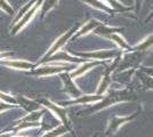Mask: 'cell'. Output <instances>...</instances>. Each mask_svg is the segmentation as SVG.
<instances>
[{
    "label": "cell",
    "instance_id": "ba28073f",
    "mask_svg": "<svg viewBox=\"0 0 153 137\" xmlns=\"http://www.w3.org/2000/svg\"><path fill=\"white\" fill-rule=\"evenodd\" d=\"M76 55L82 59L98 61V59H108L114 57V56H119L120 52H118V50H96V52L91 53H76Z\"/></svg>",
    "mask_w": 153,
    "mask_h": 137
},
{
    "label": "cell",
    "instance_id": "8fae6325",
    "mask_svg": "<svg viewBox=\"0 0 153 137\" xmlns=\"http://www.w3.org/2000/svg\"><path fill=\"white\" fill-rule=\"evenodd\" d=\"M103 98L102 95H81L78 98H74L73 101H68V102H63L61 105H74V104H88L91 102H97L101 101Z\"/></svg>",
    "mask_w": 153,
    "mask_h": 137
},
{
    "label": "cell",
    "instance_id": "30bf717a",
    "mask_svg": "<svg viewBox=\"0 0 153 137\" xmlns=\"http://www.w3.org/2000/svg\"><path fill=\"white\" fill-rule=\"evenodd\" d=\"M119 57L117 59V61H115L114 63L111 65V67H108V70L105 71V73H104V76H103V79L102 81H101V84H100V86H98V89H97V93H96V95H102L104 91L108 89V87L110 85H111V81H112V77H111V72L113 71V69H114L115 66H117V64H118V61H119Z\"/></svg>",
    "mask_w": 153,
    "mask_h": 137
},
{
    "label": "cell",
    "instance_id": "e0dca14e",
    "mask_svg": "<svg viewBox=\"0 0 153 137\" xmlns=\"http://www.w3.org/2000/svg\"><path fill=\"white\" fill-rule=\"evenodd\" d=\"M59 0H44L41 6H40V16L41 19H44L47 14L51 12L53 8L57 6Z\"/></svg>",
    "mask_w": 153,
    "mask_h": 137
},
{
    "label": "cell",
    "instance_id": "5b68a950",
    "mask_svg": "<svg viewBox=\"0 0 153 137\" xmlns=\"http://www.w3.org/2000/svg\"><path fill=\"white\" fill-rule=\"evenodd\" d=\"M68 70H72V66L68 65H42L39 67L32 69V74L38 77H46V76H53L56 73H62Z\"/></svg>",
    "mask_w": 153,
    "mask_h": 137
},
{
    "label": "cell",
    "instance_id": "277c9868",
    "mask_svg": "<svg viewBox=\"0 0 153 137\" xmlns=\"http://www.w3.org/2000/svg\"><path fill=\"white\" fill-rule=\"evenodd\" d=\"M40 104L44 105V106L47 107V109H49L53 113H55V116H56V117L62 121L63 126H65V127L69 129V131H72L71 122L69 121V119H68V116H66V110H65L64 107L54 104L53 102L48 101V99H40Z\"/></svg>",
    "mask_w": 153,
    "mask_h": 137
},
{
    "label": "cell",
    "instance_id": "9c48e42d",
    "mask_svg": "<svg viewBox=\"0 0 153 137\" xmlns=\"http://www.w3.org/2000/svg\"><path fill=\"white\" fill-rule=\"evenodd\" d=\"M0 64L2 65H6L8 67H12L15 70H32L34 69L36 65L31 63V62H27V61H23V59H8V61H1Z\"/></svg>",
    "mask_w": 153,
    "mask_h": 137
},
{
    "label": "cell",
    "instance_id": "6da1fadb",
    "mask_svg": "<svg viewBox=\"0 0 153 137\" xmlns=\"http://www.w3.org/2000/svg\"><path fill=\"white\" fill-rule=\"evenodd\" d=\"M135 96L129 90H112L110 89L108 94L106 96H103L100 103L95 104L93 107H90L86 111H82L80 113H93V112L101 111L103 109H106L108 106L117 103H121V102H127V101H133Z\"/></svg>",
    "mask_w": 153,
    "mask_h": 137
},
{
    "label": "cell",
    "instance_id": "484cf974",
    "mask_svg": "<svg viewBox=\"0 0 153 137\" xmlns=\"http://www.w3.org/2000/svg\"><path fill=\"white\" fill-rule=\"evenodd\" d=\"M12 104H8V103H5V102H2V103H0V112H4V111H7V110H9V109H12Z\"/></svg>",
    "mask_w": 153,
    "mask_h": 137
},
{
    "label": "cell",
    "instance_id": "ffe728a7",
    "mask_svg": "<svg viewBox=\"0 0 153 137\" xmlns=\"http://www.w3.org/2000/svg\"><path fill=\"white\" fill-rule=\"evenodd\" d=\"M36 1H37V0H30L29 2H26L25 5L19 9V14L15 16V20H14V22H13V25H15V24H16V23H17V22H19V21L21 20V19H22V17H23V16L29 12V10H30V8L36 4Z\"/></svg>",
    "mask_w": 153,
    "mask_h": 137
},
{
    "label": "cell",
    "instance_id": "4dcf8cb0",
    "mask_svg": "<svg viewBox=\"0 0 153 137\" xmlns=\"http://www.w3.org/2000/svg\"><path fill=\"white\" fill-rule=\"evenodd\" d=\"M12 137H13V136H12Z\"/></svg>",
    "mask_w": 153,
    "mask_h": 137
},
{
    "label": "cell",
    "instance_id": "4fadbf2b",
    "mask_svg": "<svg viewBox=\"0 0 153 137\" xmlns=\"http://www.w3.org/2000/svg\"><path fill=\"white\" fill-rule=\"evenodd\" d=\"M16 98V103L19 105L21 107H23L25 111L27 112H33L39 109V102H34L30 98H26L24 96H15Z\"/></svg>",
    "mask_w": 153,
    "mask_h": 137
},
{
    "label": "cell",
    "instance_id": "7a4b0ae2",
    "mask_svg": "<svg viewBox=\"0 0 153 137\" xmlns=\"http://www.w3.org/2000/svg\"><path fill=\"white\" fill-rule=\"evenodd\" d=\"M78 31V26H73L71 30H69L66 33H64L63 36H61L59 38H58L54 44H53V46H51V48H49V50L46 53L45 55L41 57V61L39 62L38 64H42V63H45V61L46 59H48L49 57H51V55H54L55 53H57V52H59V49L63 47L65 44H66V41L70 39L71 37L73 36V33L74 32H76Z\"/></svg>",
    "mask_w": 153,
    "mask_h": 137
},
{
    "label": "cell",
    "instance_id": "9a60e30c",
    "mask_svg": "<svg viewBox=\"0 0 153 137\" xmlns=\"http://www.w3.org/2000/svg\"><path fill=\"white\" fill-rule=\"evenodd\" d=\"M101 24H102V23H101L100 21L90 20L89 22H87L81 29H79V30L76 31V36H74V39H76V38H79V37H81V36H85V34H87V33H89L90 31L95 30L96 27L100 26Z\"/></svg>",
    "mask_w": 153,
    "mask_h": 137
},
{
    "label": "cell",
    "instance_id": "cb8c5ba5",
    "mask_svg": "<svg viewBox=\"0 0 153 137\" xmlns=\"http://www.w3.org/2000/svg\"><path fill=\"white\" fill-rule=\"evenodd\" d=\"M0 9L2 12H5L6 14L10 15V16H14L15 15V12H14L12 5L7 1V0H0Z\"/></svg>",
    "mask_w": 153,
    "mask_h": 137
},
{
    "label": "cell",
    "instance_id": "44dd1931",
    "mask_svg": "<svg viewBox=\"0 0 153 137\" xmlns=\"http://www.w3.org/2000/svg\"><path fill=\"white\" fill-rule=\"evenodd\" d=\"M83 2H86L87 5H89L91 7H95L97 9H101V10H104V12H108L110 14H113V9H111L110 7L105 6V5H103L101 1H98V0H81Z\"/></svg>",
    "mask_w": 153,
    "mask_h": 137
},
{
    "label": "cell",
    "instance_id": "7402d4cb",
    "mask_svg": "<svg viewBox=\"0 0 153 137\" xmlns=\"http://www.w3.org/2000/svg\"><path fill=\"white\" fill-rule=\"evenodd\" d=\"M69 129L65 127V126H58L57 128H55L54 130H51L48 131V133H46L45 135H42L41 137H58L61 136V135H63L64 133H68Z\"/></svg>",
    "mask_w": 153,
    "mask_h": 137
},
{
    "label": "cell",
    "instance_id": "8992f818",
    "mask_svg": "<svg viewBox=\"0 0 153 137\" xmlns=\"http://www.w3.org/2000/svg\"><path fill=\"white\" fill-rule=\"evenodd\" d=\"M138 112H135L133 113L131 116H127V117H119V116H113V117L111 118V120H110V122L108 124V128H106V135H111V134H114L115 131L118 130L120 127H121L122 124H127L129 121H131V120H134L135 118L137 117V114H138Z\"/></svg>",
    "mask_w": 153,
    "mask_h": 137
},
{
    "label": "cell",
    "instance_id": "7c38bea8",
    "mask_svg": "<svg viewBox=\"0 0 153 137\" xmlns=\"http://www.w3.org/2000/svg\"><path fill=\"white\" fill-rule=\"evenodd\" d=\"M100 64H103L102 61H94V62H83L82 64L79 66V67H76L74 71L71 72V73H70L71 78H72V79L78 78V77H80V76L85 74L86 72H88L90 69L95 67L96 65H100Z\"/></svg>",
    "mask_w": 153,
    "mask_h": 137
},
{
    "label": "cell",
    "instance_id": "4316f807",
    "mask_svg": "<svg viewBox=\"0 0 153 137\" xmlns=\"http://www.w3.org/2000/svg\"><path fill=\"white\" fill-rule=\"evenodd\" d=\"M12 55H13V53L10 52H0V59H6L7 57H9Z\"/></svg>",
    "mask_w": 153,
    "mask_h": 137
},
{
    "label": "cell",
    "instance_id": "52a82bcc",
    "mask_svg": "<svg viewBox=\"0 0 153 137\" xmlns=\"http://www.w3.org/2000/svg\"><path fill=\"white\" fill-rule=\"evenodd\" d=\"M61 79L63 80L64 82V91L70 96V97L73 98H78L79 96L82 95V91L80 90L76 85L73 82V79L71 78L70 73L68 72H62L61 73Z\"/></svg>",
    "mask_w": 153,
    "mask_h": 137
},
{
    "label": "cell",
    "instance_id": "d6986e66",
    "mask_svg": "<svg viewBox=\"0 0 153 137\" xmlns=\"http://www.w3.org/2000/svg\"><path fill=\"white\" fill-rule=\"evenodd\" d=\"M153 46V34L144 39L140 44L133 47V52H147Z\"/></svg>",
    "mask_w": 153,
    "mask_h": 137
},
{
    "label": "cell",
    "instance_id": "2e32d148",
    "mask_svg": "<svg viewBox=\"0 0 153 137\" xmlns=\"http://www.w3.org/2000/svg\"><path fill=\"white\" fill-rule=\"evenodd\" d=\"M123 31L122 27H111V26H106V25H103L101 24L100 26H97L95 29V33L98 34V36H104L108 38V36L113 34V33H118V32H121Z\"/></svg>",
    "mask_w": 153,
    "mask_h": 137
},
{
    "label": "cell",
    "instance_id": "f546056e",
    "mask_svg": "<svg viewBox=\"0 0 153 137\" xmlns=\"http://www.w3.org/2000/svg\"><path fill=\"white\" fill-rule=\"evenodd\" d=\"M151 20H153V10L151 12V14L147 16V19L145 20V22H149V21H151Z\"/></svg>",
    "mask_w": 153,
    "mask_h": 137
},
{
    "label": "cell",
    "instance_id": "5bb4252c",
    "mask_svg": "<svg viewBox=\"0 0 153 137\" xmlns=\"http://www.w3.org/2000/svg\"><path fill=\"white\" fill-rule=\"evenodd\" d=\"M51 61H68V62H74V63H83L85 59H78L74 56H71L66 52H57L55 53L54 55H51L48 59H46V62H51Z\"/></svg>",
    "mask_w": 153,
    "mask_h": 137
},
{
    "label": "cell",
    "instance_id": "d4e9b609",
    "mask_svg": "<svg viewBox=\"0 0 153 137\" xmlns=\"http://www.w3.org/2000/svg\"><path fill=\"white\" fill-rule=\"evenodd\" d=\"M0 99H2L5 103H8V104L17 105L15 96H10V95H8V94H5V93H1V91H0Z\"/></svg>",
    "mask_w": 153,
    "mask_h": 137
},
{
    "label": "cell",
    "instance_id": "3957f363",
    "mask_svg": "<svg viewBox=\"0 0 153 137\" xmlns=\"http://www.w3.org/2000/svg\"><path fill=\"white\" fill-rule=\"evenodd\" d=\"M42 1H44V0H37L36 4L30 8V10H29V12H27V13H26L25 15H24V16H23V17L15 24V25H13V27H12V34H13V36L17 34L22 29H24V27L31 22L32 19H33V17L37 15V13L39 12Z\"/></svg>",
    "mask_w": 153,
    "mask_h": 137
},
{
    "label": "cell",
    "instance_id": "f1b7e54d",
    "mask_svg": "<svg viewBox=\"0 0 153 137\" xmlns=\"http://www.w3.org/2000/svg\"><path fill=\"white\" fill-rule=\"evenodd\" d=\"M13 133H5V134H0V137H12Z\"/></svg>",
    "mask_w": 153,
    "mask_h": 137
},
{
    "label": "cell",
    "instance_id": "603a6c76",
    "mask_svg": "<svg viewBox=\"0 0 153 137\" xmlns=\"http://www.w3.org/2000/svg\"><path fill=\"white\" fill-rule=\"evenodd\" d=\"M110 7L113 8V10L115 12H127L130 8L129 7H125L122 4H120L118 0H104Z\"/></svg>",
    "mask_w": 153,
    "mask_h": 137
},
{
    "label": "cell",
    "instance_id": "ac0fdd59",
    "mask_svg": "<svg viewBox=\"0 0 153 137\" xmlns=\"http://www.w3.org/2000/svg\"><path fill=\"white\" fill-rule=\"evenodd\" d=\"M108 38H110V39L113 40L115 44H117V45L120 47V49H121V50H128V52H133V47L128 45L127 42L125 41V39L122 38L120 34H118V33H113V34L108 36Z\"/></svg>",
    "mask_w": 153,
    "mask_h": 137
},
{
    "label": "cell",
    "instance_id": "83f0119b",
    "mask_svg": "<svg viewBox=\"0 0 153 137\" xmlns=\"http://www.w3.org/2000/svg\"><path fill=\"white\" fill-rule=\"evenodd\" d=\"M142 4H143V0H135V10H136V13H138V10L142 7Z\"/></svg>",
    "mask_w": 153,
    "mask_h": 137
}]
</instances>
